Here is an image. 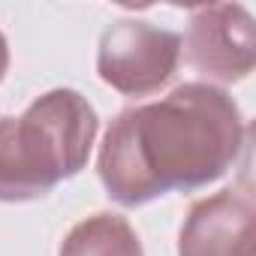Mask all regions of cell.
<instances>
[{"mask_svg":"<svg viewBox=\"0 0 256 256\" xmlns=\"http://www.w3.org/2000/svg\"><path fill=\"white\" fill-rule=\"evenodd\" d=\"M253 193L229 187L196 202L181 226L178 256H253Z\"/></svg>","mask_w":256,"mask_h":256,"instance_id":"obj_5","label":"cell"},{"mask_svg":"<svg viewBox=\"0 0 256 256\" xmlns=\"http://www.w3.org/2000/svg\"><path fill=\"white\" fill-rule=\"evenodd\" d=\"M6 66H10V46H6V36L0 34V82L6 76Z\"/></svg>","mask_w":256,"mask_h":256,"instance_id":"obj_7","label":"cell"},{"mask_svg":"<svg viewBox=\"0 0 256 256\" xmlns=\"http://www.w3.org/2000/svg\"><path fill=\"white\" fill-rule=\"evenodd\" d=\"M60 256H145L136 229L120 214H94L70 229Z\"/></svg>","mask_w":256,"mask_h":256,"instance_id":"obj_6","label":"cell"},{"mask_svg":"<svg viewBox=\"0 0 256 256\" xmlns=\"http://www.w3.org/2000/svg\"><path fill=\"white\" fill-rule=\"evenodd\" d=\"M181 64V34L142 22L120 18L100 36L96 72L124 96H148L160 90Z\"/></svg>","mask_w":256,"mask_h":256,"instance_id":"obj_3","label":"cell"},{"mask_svg":"<svg viewBox=\"0 0 256 256\" xmlns=\"http://www.w3.org/2000/svg\"><path fill=\"white\" fill-rule=\"evenodd\" d=\"M187 64L211 82L232 84L250 76L256 60V30L253 16L241 4L199 6L190 16L187 36L181 40Z\"/></svg>","mask_w":256,"mask_h":256,"instance_id":"obj_4","label":"cell"},{"mask_svg":"<svg viewBox=\"0 0 256 256\" xmlns=\"http://www.w3.org/2000/svg\"><path fill=\"white\" fill-rule=\"evenodd\" d=\"M244 142L238 102L214 84L187 82L163 100L124 108L106 130L96 169L108 199L139 208L223 178Z\"/></svg>","mask_w":256,"mask_h":256,"instance_id":"obj_1","label":"cell"},{"mask_svg":"<svg viewBox=\"0 0 256 256\" xmlns=\"http://www.w3.org/2000/svg\"><path fill=\"white\" fill-rule=\"evenodd\" d=\"M96 126L94 106L70 88L42 94L18 118H0V202L42 199L78 175Z\"/></svg>","mask_w":256,"mask_h":256,"instance_id":"obj_2","label":"cell"}]
</instances>
